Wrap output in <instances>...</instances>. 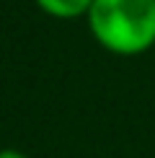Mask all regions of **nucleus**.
<instances>
[{
  "instance_id": "obj_2",
  "label": "nucleus",
  "mask_w": 155,
  "mask_h": 158,
  "mask_svg": "<svg viewBox=\"0 0 155 158\" xmlns=\"http://www.w3.org/2000/svg\"><path fill=\"white\" fill-rule=\"evenodd\" d=\"M36 8L42 13H47L52 18H60V21H70V18H80L88 16L93 0H34Z\"/></svg>"
},
{
  "instance_id": "obj_1",
  "label": "nucleus",
  "mask_w": 155,
  "mask_h": 158,
  "mask_svg": "<svg viewBox=\"0 0 155 158\" xmlns=\"http://www.w3.org/2000/svg\"><path fill=\"white\" fill-rule=\"evenodd\" d=\"M85 21L111 55L137 57L155 47V0H93Z\"/></svg>"
},
{
  "instance_id": "obj_3",
  "label": "nucleus",
  "mask_w": 155,
  "mask_h": 158,
  "mask_svg": "<svg viewBox=\"0 0 155 158\" xmlns=\"http://www.w3.org/2000/svg\"><path fill=\"white\" fill-rule=\"evenodd\" d=\"M0 158H29V156H23L21 150H13V148H3L0 150Z\"/></svg>"
}]
</instances>
